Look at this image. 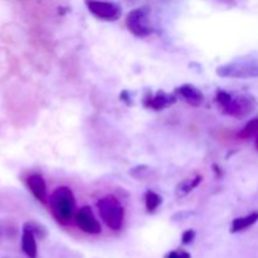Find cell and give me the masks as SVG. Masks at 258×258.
Masks as SVG:
<instances>
[{"label": "cell", "mask_w": 258, "mask_h": 258, "mask_svg": "<svg viewBox=\"0 0 258 258\" xmlns=\"http://www.w3.org/2000/svg\"><path fill=\"white\" fill-rule=\"evenodd\" d=\"M216 102L224 115L242 118L248 116L256 107V100L251 95H234L224 90H218L216 93Z\"/></svg>", "instance_id": "1"}, {"label": "cell", "mask_w": 258, "mask_h": 258, "mask_svg": "<svg viewBox=\"0 0 258 258\" xmlns=\"http://www.w3.org/2000/svg\"><path fill=\"white\" fill-rule=\"evenodd\" d=\"M49 207L57 222L60 224H68L75 216V194L68 186H58L50 194Z\"/></svg>", "instance_id": "2"}, {"label": "cell", "mask_w": 258, "mask_h": 258, "mask_svg": "<svg viewBox=\"0 0 258 258\" xmlns=\"http://www.w3.org/2000/svg\"><path fill=\"white\" fill-rule=\"evenodd\" d=\"M100 213L101 219L105 222L106 226L112 231H120L122 228L123 218H125V211L121 206L120 201L115 196H106L98 199L96 203Z\"/></svg>", "instance_id": "3"}, {"label": "cell", "mask_w": 258, "mask_h": 258, "mask_svg": "<svg viewBox=\"0 0 258 258\" xmlns=\"http://www.w3.org/2000/svg\"><path fill=\"white\" fill-rule=\"evenodd\" d=\"M217 75L224 78H256L258 77V58H238L217 68Z\"/></svg>", "instance_id": "4"}, {"label": "cell", "mask_w": 258, "mask_h": 258, "mask_svg": "<svg viewBox=\"0 0 258 258\" xmlns=\"http://www.w3.org/2000/svg\"><path fill=\"white\" fill-rule=\"evenodd\" d=\"M126 27L138 38L149 37L154 33L150 24V9L148 7L135 8L126 15Z\"/></svg>", "instance_id": "5"}, {"label": "cell", "mask_w": 258, "mask_h": 258, "mask_svg": "<svg viewBox=\"0 0 258 258\" xmlns=\"http://www.w3.org/2000/svg\"><path fill=\"white\" fill-rule=\"evenodd\" d=\"M88 12L97 19L105 22H116L122 14V9L118 4L106 0H85Z\"/></svg>", "instance_id": "6"}, {"label": "cell", "mask_w": 258, "mask_h": 258, "mask_svg": "<svg viewBox=\"0 0 258 258\" xmlns=\"http://www.w3.org/2000/svg\"><path fill=\"white\" fill-rule=\"evenodd\" d=\"M75 221L78 228L87 234H100L102 231L100 222L97 221L90 207L80 208V211L75 214Z\"/></svg>", "instance_id": "7"}, {"label": "cell", "mask_w": 258, "mask_h": 258, "mask_svg": "<svg viewBox=\"0 0 258 258\" xmlns=\"http://www.w3.org/2000/svg\"><path fill=\"white\" fill-rule=\"evenodd\" d=\"M176 100H178L176 93L169 95L164 91H158L155 95H148L144 98V106L146 108H153V110L159 111L173 106L176 102Z\"/></svg>", "instance_id": "8"}, {"label": "cell", "mask_w": 258, "mask_h": 258, "mask_svg": "<svg viewBox=\"0 0 258 258\" xmlns=\"http://www.w3.org/2000/svg\"><path fill=\"white\" fill-rule=\"evenodd\" d=\"M175 93L178 96H180V97L183 98L185 102H188L189 105L194 106V107L201 106L204 101L203 92L194 85H190V83L181 85L180 87L176 88Z\"/></svg>", "instance_id": "9"}, {"label": "cell", "mask_w": 258, "mask_h": 258, "mask_svg": "<svg viewBox=\"0 0 258 258\" xmlns=\"http://www.w3.org/2000/svg\"><path fill=\"white\" fill-rule=\"evenodd\" d=\"M27 185L35 199L44 203L47 199V186L43 176L39 174H32L27 178Z\"/></svg>", "instance_id": "10"}, {"label": "cell", "mask_w": 258, "mask_h": 258, "mask_svg": "<svg viewBox=\"0 0 258 258\" xmlns=\"http://www.w3.org/2000/svg\"><path fill=\"white\" fill-rule=\"evenodd\" d=\"M203 180V176L202 175H196L193 178H185L184 180H181L180 183H178V185L175 186V196L176 198H184V197L188 196L189 193L194 190L199 184Z\"/></svg>", "instance_id": "11"}, {"label": "cell", "mask_w": 258, "mask_h": 258, "mask_svg": "<svg viewBox=\"0 0 258 258\" xmlns=\"http://www.w3.org/2000/svg\"><path fill=\"white\" fill-rule=\"evenodd\" d=\"M22 249L29 258H37L38 248L37 241H35V234L30 229L23 228L22 236Z\"/></svg>", "instance_id": "12"}, {"label": "cell", "mask_w": 258, "mask_h": 258, "mask_svg": "<svg viewBox=\"0 0 258 258\" xmlns=\"http://www.w3.org/2000/svg\"><path fill=\"white\" fill-rule=\"evenodd\" d=\"M258 222V212L248 214L246 217H239L233 219L231 224V233H238V232L246 231L247 228L252 227Z\"/></svg>", "instance_id": "13"}, {"label": "cell", "mask_w": 258, "mask_h": 258, "mask_svg": "<svg viewBox=\"0 0 258 258\" xmlns=\"http://www.w3.org/2000/svg\"><path fill=\"white\" fill-rule=\"evenodd\" d=\"M163 203V198H161L159 194H156L155 191L153 190H148L145 193V206H146V211L149 213H154L156 209L159 208V206Z\"/></svg>", "instance_id": "14"}, {"label": "cell", "mask_w": 258, "mask_h": 258, "mask_svg": "<svg viewBox=\"0 0 258 258\" xmlns=\"http://www.w3.org/2000/svg\"><path fill=\"white\" fill-rule=\"evenodd\" d=\"M258 135V117L252 118L251 121L247 122V125L244 126L243 130L239 133V138L241 139H249L252 136Z\"/></svg>", "instance_id": "15"}, {"label": "cell", "mask_w": 258, "mask_h": 258, "mask_svg": "<svg viewBox=\"0 0 258 258\" xmlns=\"http://www.w3.org/2000/svg\"><path fill=\"white\" fill-rule=\"evenodd\" d=\"M25 228L30 229V231L33 232V233L35 234V236L40 237V238H43V237H45V234H47V232H45V228L44 227L39 226V224H35V223H27L25 224Z\"/></svg>", "instance_id": "16"}, {"label": "cell", "mask_w": 258, "mask_h": 258, "mask_svg": "<svg viewBox=\"0 0 258 258\" xmlns=\"http://www.w3.org/2000/svg\"><path fill=\"white\" fill-rule=\"evenodd\" d=\"M196 238V231L194 229H186L181 234V243L183 244H190Z\"/></svg>", "instance_id": "17"}, {"label": "cell", "mask_w": 258, "mask_h": 258, "mask_svg": "<svg viewBox=\"0 0 258 258\" xmlns=\"http://www.w3.org/2000/svg\"><path fill=\"white\" fill-rule=\"evenodd\" d=\"M165 258H191L186 251H171L166 254Z\"/></svg>", "instance_id": "18"}, {"label": "cell", "mask_w": 258, "mask_h": 258, "mask_svg": "<svg viewBox=\"0 0 258 258\" xmlns=\"http://www.w3.org/2000/svg\"><path fill=\"white\" fill-rule=\"evenodd\" d=\"M120 98H121V100H122V101H125L126 105H133V101L130 100V96H128V91L123 90L122 92H121Z\"/></svg>", "instance_id": "19"}, {"label": "cell", "mask_w": 258, "mask_h": 258, "mask_svg": "<svg viewBox=\"0 0 258 258\" xmlns=\"http://www.w3.org/2000/svg\"><path fill=\"white\" fill-rule=\"evenodd\" d=\"M213 168H214V171H216V173H217V176H221L222 171H221V169H219V166H218V165H216V164H214Z\"/></svg>", "instance_id": "20"}, {"label": "cell", "mask_w": 258, "mask_h": 258, "mask_svg": "<svg viewBox=\"0 0 258 258\" xmlns=\"http://www.w3.org/2000/svg\"><path fill=\"white\" fill-rule=\"evenodd\" d=\"M256 148L258 149V135L256 136Z\"/></svg>", "instance_id": "21"}]
</instances>
